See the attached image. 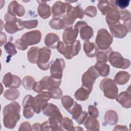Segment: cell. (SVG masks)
<instances>
[{"instance_id": "6da1fadb", "label": "cell", "mask_w": 131, "mask_h": 131, "mask_svg": "<svg viewBox=\"0 0 131 131\" xmlns=\"http://www.w3.org/2000/svg\"><path fill=\"white\" fill-rule=\"evenodd\" d=\"M20 106L16 101H13L6 105L3 109V122L8 128H13L20 118L19 114Z\"/></svg>"}, {"instance_id": "7a4b0ae2", "label": "cell", "mask_w": 131, "mask_h": 131, "mask_svg": "<svg viewBox=\"0 0 131 131\" xmlns=\"http://www.w3.org/2000/svg\"><path fill=\"white\" fill-rule=\"evenodd\" d=\"M57 51L68 59H71L77 55L81 49V44L76 40L72 44H66L63 41H59L57 46Z\"/></svg>"}, {"instance_id": "3957f363", "label": "cell", "mask_w": 131, "mask_h": 131, "mask_svg": "<svg viewBox=\"0 0 131 131\" xmlns=\"http://www.w3.org/2000/svg\"><path fill=\"white\" fill-rule=\"evenodd\" d=\"M61 82V79H55L51 76H45L41 80L35 82L32 89L36 93H40L45 90L49 91L53 88L58 87Z\"/></svg>"}, {"instance_id": "277c9868", "label": "cell", "mask_w": 131, "mask_h": 131, "mask_svg": "<svg viewBox=\"0 0 131 131\" xmlns=\"http://www.w3.org/2000/svg\"><path fill=\"white\" fill-rule=\"evenodd\" d=\"M100 89L103 91L105 97L114 99L116 98L118 93V89L115 81L108 78L103 79L99 84Z\"/></svg>"}, {"instance_id": "5b68a950", "label": "cell", "mask_w": 131, "mask_h": 131, "mask_svg": "<svg viewBox=\"0 0 131 131\" xmlns=\"http://www.w3.org/2000/svg\"><path fill=\"white\" fill-rule=\"evenodd\" d=\"M5 30L9 34H14L15 32L23 30V21L15 16L7 13L5 15Z\"/></svg>"}, {"instance_id": "8992f818", "label": "cell", "mask_w": 131, "mask_h": 131, "mask_svg": "<svg viewBox=\"0 0 131 131\" xmlns=\"http://www.w3.org/2000/svg\"><path fill=\"white\" fill-rule=\"evenodd\" d=\"M113 37L105 29H100L95 39V42L98 49L104 51L108 49L113 42Z\"/></svg>"}, {"instance_id": "52a82bcc", "label": "cell", "mask_w": 131, "mask_h": 131, "mask_svg": "<svg viewBox=\"0 0 131 131\" xmlns=\"http://www.w3.org/2000/svg\"><path fill=\"white\" fill-rule=\"evenodd\" d=\"M84 16V10L79 6L73 7L72 10L66 13L62 17L65 28L72 27L76 18L82 19ZM64 28V29H65Z\"/></svg>"}, {"instance_id": "ba28073f", "label": "cell", "mask_w": 131, "mask_h": 131, "mask_svg": "<svg viewBox=\"0 0 131 131\" xmlns=\"http://www.w3.org/2000/svg\"><path fill=\"white\" fill-rule=\"evenodd\" d=\"M99 75L96 70L94 66L90 67L82 76V86L88 89L90 92H92L93 86L96 79Z\"/></svg>"}, {"instance_id": "9c48e42d", "label": "cell", "mask_w": 131, "mask_h": 131, "mask_svg": "<svg viewBox=\"0 0 131 131\" xmlns=\"http://www.w3.org/2000/svg\"><path fill=\"white\" fill-rule=\"evenodd\" d=\"M52 98L49 91L41 92L34 97L33 102V108L35 112L39 114L47 104L48 101Z\"/></svg>"}, {"instance_id": "30bf717a", "label": "cell", "mask_w": 131, "mask_h": 131, "mask_svg": "<svg viewBox=\"0 0 131 131\" xmlns=\"http://www.w3.org/2000/svg\"><path fill=\"white\" fill-rule=\"evenodd\" d=\"M108 60L111 65L116 68L125 69L129 67L130 60L124 58L117 52H112L108 56Z\"/></svg>"}, {"instance_id": "8fae6325", "label": "cell", "mask_w": 131, "mask_h": 131, "mask_svg": "<svg viewBox=\"0 0 131 131\" xmlns=\"http://www.w3.org/2000/svg\"><path fill=\"white\" fill-rule=\"evenodd\" d=\"M41 38V33L35 30L27 32L24 34L20 38L21 43L27 49L28 46L34 45L39 42Z\"/></svg>"}, {"instance_id": "7c38bea8", "label": "cell", "mask_w": 131, "mask_h": 131, "mask_svg": "<svg viewBox=\"0 0 131 131\" xmlns=\"http://www.w3.org/2000/svg\"><path fill=\"white\" fill-rule=\"evenodd\" d=\"M73 8L70 4L61 1L56 2L52 6V12L53 18H59L65 14L70 12Z\"/></svg>"}, {"instance_id": "4fadbf2b", "label": "cell", "mask_w": 131, "mask_h": 131, "mask_svg": "<svg viewBox=\"0 0 131 131\" xmlns=\"http://www.w3.org/2000/svg\"><path fill=\"white\" fill-rule=\"evenodd\" d=\"M51 53V50L46 47H43L39 49L38 59L36 63L41 70L45 71L49 69L50 66L49 60Z\"/></svg>"}, {"instance_id": "5bb4252c", "label": "cell", "mask_w": 131, "mask_h": 131, "mask_svg": "<svg viewBox=\"0 0 131 131\" xmlns=\"http://www.w3.org/2000/svg\"><path fill=\"white\" fill-rule=\"evenodd\" d=\"M65 67L64 60L62 58H57L52 63L50 68L51 76L55 79H61L62 72Z\"/></svg>"}, {"instance_id": "9a60e30c", "label": "cell", "mask_w": 131, "mask_h": 131, "mask_svg": "<svg viewBox=\"0 0 131 131\" xmlns=\"http://www.w3.org/2000/svg\"><path fill=\"white\" fill-rule=\"evenodd\" d=\"M69 113L72 115V118L75 119L79 124L83 123L88 117L87 112L83 111L81 105L75 101Z\"/></svg>"}, {"instance_id": "2e32d148", "label": "cell", "mask_w": 131, "mask_h": 131, "mask_svg": "<svg viewBox=\"0 0 131 131\" xmlns=\"http://www.w3.org/2000/svg\"><path fill=\"white\" fill-rule=\"evenodd\" d=\"M74 28L80 32V37L84 40H89L93 36V30L92 28L87 23L83 21H78L74 26Z\"/></svg>"}, {"instance_id": "e0dca14e", "label": "cell", "mask_w": 131, "mask_h": 131, "mask_svg": "<svg viewBox=\"0 0 131 131\" xmlns=\"http://www.w3.org/2000/svg\"><path fill=\"white\" fill-rule=\"evenodd\" d=\"M3 83L6 88L17 89L21 84V79L18 76L12 75L11 73L8 72L4 76Z\"/></svg>"}, {"instance_id": "ac0fdd59", "label": "cell", "mask_w": 131, "mask_h": 131, "mask_svg": "<svg viewBox=\"0 0 131 131\" xmlns=\"http://www.w3.org/2000/svg\"><path fill=\"white\" fill-rule=\"evenodd\" d=\"M105 19L108 27L119 24L120 14L118 9L111 6L105 14Z\"/></svg>"}, {"instance_id": "d6986e66", "label": "cell", "mask_w": 131, "mask_h": 131, "mask_svg": "<svg viewBox=\"0 0 131 131\" xmlns=\"http://www.w3.org/2000/svg\"><path fill=\"white\" fill-rule=\"evenodd\" d=\"M62 119V116L60 111H58L49 116L48 122L51 130H62L61 128Z\"/></svg>"}, {"instance_id": "ffe728a7", "label": "cell", "mask_w": 131, "mask_h": 131, "mask_svg": "<svg viewBox=\"0 0 131 131\" xmlns=\"http://www.w3.org/2000/svg\"><path fill=\"white\" fill-rule=\"evenodd\" d=\"M78 32L77 29L72 27L65 28L62 34L63 42L66 44H72L76 40Z\"/></svg>"}, {"instance_id": "44dd1931", "label": "cell", "mask_w": 131, "mask_h": 131, "mask_svg": "<svg viewBox=\"0 0 131 131\" xmlns=\"http://www.w3.org/2000/svg\"><path fill=\"white\" fill-rule=\"evenodd\" d=\"M109 28L112 35L116 38H124L129 32L126 26L120 23L109 26Z\"/></svg>"}, {"instance_id": "7402d4cb", "label": "cell", "mask_w": 131, "mask_h": 131, "mask_svg": "<svg viewBox=\"0 0 131 131\" xmlns=\"http://www.w3.org/2000/svg\"><path fill=\"white\" fill-rule=\"evenodd\" d=\"M8 13L14 16L21 17L25 13V9L15 1H12L8 7Z\"/></svg>"}, {"instance_id": "603a6c76", "label": "cell", "mask_w": 131, "mask_h": 131, "mask_svg": "<svg viewBox=\"0 0 131 131\" xmlns=\"http://www.w3.org/2000/svg\"><path fill=\"white\" fill-rule=\"evenodd\" d=\"M129 89L130 86L126 91L120 93L116 98V101L126 108H129L131 107V95Z\"/></svg>"}, {"instance_id": "cb8c5ba5", "label": "cell", "mask_w": 131, "mask_h": 131, "mask_svg": "<svg viewBox=\"0 0 131 131\" xmlns=\"http://www.w3.org/2000/svg\"><path fill=\"white\" fill-rule=\"evenodd\" d=\"M38 2H40L37 8V12L39 15L43 19L48 18L50 16L51 14L50 6L46 3V2L38 1Z\"/></svg>"}, {"instance_id": "d4e9b609", "label": "cell", "mask_w": 131, "mask_h": 131, "mask_svg": "<svg viewBox=\"0 0 131 131\" xmlns=\"http://www.w3.org/2000/svg\"><path fill=\"white\" fill-rule=\"evenodd\" d=\"M98 48L97 46L89 40H85L83 43V50L85 55L90 57L93 58L96 56L98 52Z\"/></svg>"}, {"instance_id": "484cf974", "label": "cell", "mask_w": 131, "mask_h": 131, "mask_svg": "<svg viewBox=\"0 0 131 131\" xmlns=\"http://www.w3.org/2000/svg\"><path fill=\"white\" fill-rule=\"evenodd\" d=\"M59 41L58 35L53 33L47 34L45 38V43L46 46L52 49L56 48Z\"/></svg>"}, {"instance_id": "4316f807", "label": "cell", "mask_w": 131, "mask_h": 131, "mask_svg": "<svg viewBox=\"0 0 131 131\" xmlns=\"http://www.w3.org/2000/svg\"><path fill=\"white\" fill-rule=\"evenodd\" d=\"M83 123L84 127L88 130H99L100 129L99 123L96 117L90 116L85 119Z\"/></svg>"}, {"instance_id": "83f0119b", "label": "cell", "mask_w": 131, "mask_h": 131, "mask_svg": "<svg viewBox=\"0 0 131 131\" xmlns=\"http://www.w3.org/2000/svg\"><path fill=\"white\" fill-rule=\"evenodd\" d=\"M130 78L129 74L123 71L118 72L114 77L115 82L119 85H124L127 83Z\"/></svg>"}, {"instance_id": "f1b7e54d", "label": "cell", "mask_w": 131, "mask_h": 131, "mask_svg": "<svg viewBox=\"0 0 131 131\" xmlns=\"http://www.w3.org/2000/svg\"><path fill=\"white\" fill-rule=\"evenodd\" d=\"M94 67L99 75L102 77H106L109 75L110 66L105 62L97 61Z\"/></svg>"}, {"instance_id": "f546056e", "label": "cell", "mask_w": 131, "mask_h": 131, "mask_svg": "<svg viewBox=\"0 0 131 131\" xmlns=\"http://www.w3.org/2000/svg\"><path fill=\"white\" fill-rule=\"evenodd\" d=\"M118 120L117 113L113 110H108L106 112L104 116V122L108 125H115Z\"/></svg>"}, {"instance_id": "4dcf8cb0", "label": "cell", "mask_w": 131, "mask_h": 131, "mask_svg": "<svg viewBox=\"0 0 131 131\" xmlns=\"http://www.w3.org/2000/svg\"><path fill=\"white\" fill-rule=\"evenodd\" d=\"M90 93L91 92L88 89L81 86L75 92L74 97L77 100L85 101L88 99Z\"/></svg>"}, {"instance_id": "1f68e13d", "label": "cell", "mask_w": 131, "mask_h": 131, "mask_svg": "<svg viewBox=\"0 0 131 131\" xmlns=\"http://www.w3.org/2000/svg\"><path fill=\"white\" fill-rule=\"evenodd\" d=\"M39 49L37 47H31L28 51L27 57L29 61L32 63H36L38 59Z\"/></svg>"}, {"instance_id": "d6a6232c", "label": "cell", "mask_w": 131, "mask_h": 131, "mask_svg": "<svg viewBox=\"0 0 131 131\" xmlns=\"http://www.w3.org/2000/svg\"><path fill=\"white\" fill-rule=\"evenodd\" d=\"M112 52V49L110 47L108 49L104 51H100L97 52L96 54V60L97 61L106 62L108 59L110 54Z\"/></svg>"}, {"instance_id": "836d02e7", "label": "cell", "mask_w": 131, "mask_h": 131, "mask_svg": "<svg viewBox=\"0 0 131 131\" xmlns=\"http://www.w3.org/2000/svg\"><path fill=\"white\" fill-rule=\"evenodd\" d=\"M42 111L45 115L49 117L55 113L60 111V110L55 105L52 103H47V104L43 108Z\"/></svg>"}, {"instance_id": "e575fe53", "label": "cell", "mask_w": 131, "mask_h": 131, "mask_svg": "<svg viewBox=\"0 0 131 131\" xmlns=\"http://www.w3.org/2000/svg\"><path fill=\"white\" fill-rule=\"evenodd\" d=\"M20 95V93L16 89H10L7 90L4 93L5 98L9 100H14L16 99Z\"/></svg>"}, {"instance_id": "d590c367", "label": "cell", "mask_w": 131, "mask_h": 131, "mask_svg": "<svg viewBox=\"0 0 131 131\" xmlns=\"http://www.w3.org/2000/svg\"><path fill=\"white\" fill-rule=\"evenodd\" d=\"M61 103L63 107L69 112L74 104V99L70 96L66 95L61 98Z\"/></svg>"}, {"instance_id": "8d00e7d4", "label": "cell", "mask_w": 131, "mask_h": 131, "mask_svg": "<svg viewBox=\"0 0 131 131\" xmlns=\"http://www.w3.org/2000/svg\"><path fill=\"white\" fill-rule=\"evenodd\" d=\"M130 3V1L127 0H117V1H110V5L114 8L120 9H124L125 8L128 6Z\"/></svg>"}, {"instance_id": "74e56055", "label": "cell", "mask_w": 131, "mask_h": 131, "mask_svg": "<svg viewBox=\"0 0 131 131\" xmlns=\"http://www.w3.org/2000/svg\"><path fill=\"white\" fill-rule=\"evenodd\" d=\"M49 25L52 29L55 30H60L65 28L63 20L60 18L52 19L49 22Z\"/></svg>"}, {"instance_id": "f35d334b", "label": "cell", "mask_w": 131, "mask_h": 131, "mask_svg": "<svg viewBox=\"0 0 131 131\" xmlns=\"http://www.w3.org/2000/svg\"><path fill=\"white\" fill-rule=\"evenodd\" d=\"M35 82L34 78L31 76H26L24 77L22 81V84L26 90H31L34 82Z\"/></svg>"}, {"instance_id": "ab89813d", "label": "cell", "mask_w": 131, "mask_h": 131, "mask_svg": "<svg viewBox=\"0 0 131 131\" xmlns=\"http://www.w3.org/2000/svg\"><path fill=\"white\" fill-rule=\"evenodd\" d=\"M97 7L101 14L103 15H105L107 11L111 7V5L110 4V2L108 1H100L98 2Z\"/></svg>"}, {"instance_id": "60d3db41", "label": "cell", "mask_w": 131, "mask_h": 131, "mask_svg": "<svg viewBox=\"0 0 131 131\" xmlns=\"http://www.w3.org/2000/svg\"><path fill=\"white\" fill-rule=\"evenodd\" d=\"M34 97H33L30 95H26L23 101V106L24 109L27 108H33V102Z\"/></svg>"}, {"instance_id": "b9f144b4", "label": "cell", "mask_w": 131, "mask_h": 131, "mask_svg": "<svg viewBox=\"0 0 131 131\" xmlns=\"http://www.w3.org/2000/svg\"><path fill=\"white\" fill-rule=\"evenodd\" d=\"M48 91L50 92V93L51 95L52 98L53 99H59L61 98V97L62 96V94H63L62 91L59 88V86L53 88Z\"/></svg>"}, {"instance_id": "7bdbcfd3", "label": "cell", "mask_w": 131, "mask_h": 131, "mask_svg": "<svg viewBox=\"0 0 131 131\" xmlns=\"http://www.w3.org/2000/svg\"><path fill=\"white\" fill-rule=\"evenodd\" d=\"M5 50L7 54L10 56H13L17 53V51L15 49V45L11 42H8L4 46Z\"/></svg>"}, {"instance_id": "ee69618b", "label": "cell", "mask_w": 131, "mask_h": 131, "mask_svg": "<svg viewBox=\"0 0 131 131\" xmlns=\"http://www.w3.org/2000/svg\"><path fill=\"white\" fill-rule=\"evenodd\" d=\"M62 126L66 130H73L74 126L72 120L68 117L63 118L62 121Z\"/></svg>"}, {"instance_id": "f6af8a7d", "label": "cell", "mask_w": 131, "mask_h": 131, "mask_svg": "<svg viewBox=\"0 0 131 131\" xmlns=\"http://www.w3.org/2000/svg\"><path fill=\"white\" fill-rule=\"evenodd\" d=\"M38 21L36 19L34 20H30L27 21H23L24 27L27 29H31L34 28L37 26Z\"/></svg>"}, {"instance_id": "bcb514c9", "label": "cell", "mask_w": 131, "mask_h": 131, "mask_svg": "<svg viewBox=\"0 0 131 131\" xmlns=\"http://www.w3.org/2000/svg\"><path fill=\"white\" fill-rule=\"evenodd\" d=\"M84 11V14L91 17H95L96 15L97 12L96 8L93 6H90L88 7Z\"/></svg>"}, {"instance_id": "7dc6e473", "label": "cell", "mask_w": 131, "mask_h": 131, "mask_svg": "<svg viewBox=\"0 0 131 131\" xmlns=\"http://www.w3.org/2000/svg\"><path fill=\"white\" fill-rule=\"evenodd\" d=\"M120 14V20L122 21H125L130 18V13L127 10H123L119 11Z\"/></svg>"}, {"instance_id": "c3c4849f", "label": "cell", "mask_w": 131, "mask_h": 131, "mask_svg": "<svg viewBox=\"0 0 131 131\" xmlns=\"http://www.w3.org/2000/svg\"><path fill=\"white\" fill-rule=\"evenodd\" d=\"M89 113L90 116L97 118L99 116V111L97 108L94 105H89L88 107Z\"/></svg>"}, {"instance_id": "681fc988", "label": "cell", "mask_w": 131, "mask_h": 131, "mask_svg": "<svg viewBox=\"0 0 131 131\" xmlns=\"http://www.w3.org/2000/svg\"><path fill=\"white\" fill-rule=\"evenodd\" d=\"M18 130H32V127L29 122H23L20 125Z\"/></svg>"}, {"instance_id": "f907efd6", "label": "cell", "mask_w": 131, "mask_h": 131, "mask_svg": "<svg viewBox=\"0 0 131 131\" xmlns=\"http://www.w3.org/2000/svg\"><path fill=\"white\" fill-rule=\"evenodd\" d=\"M41 130H51L50 126L48 121H46L41 124Z\"/></svg>"}, {"instance_id": "816d5d0a", "label": "cell", "mask_w": 131, "mask_h": 131, "mask_svg": "<svg viewBox=\"0 0 131 131\" xmlns=\"http://www.w3.org/2000/svg\"><path fill=\"white\" fill-rule=\"evenodd\" d=\"M7 41V36L5 33L1 32V46H3Z\"/></svg>"}, {"instance_id": "f5cc1de1", "label": "cell", "mask_w": 131, "mask_h": 131, "mask_svg": "<svg viewBox=\"0 0 131 131\" xmlns=\"http://www.w3.org/2000/svg\"><path fill=\"white\" fill-rule=\"evenodd\" d=\"M32 130H41V124L38 123H35L32 125Z\"/></svg>"}, {"instance_id": "db71d44e", "label": "cell", "mask_w": 131, "mask_h": 131, "mask_svg": "<svg viewBox=\"0 0 131 131\" xmlns=\"http://www.w3.org/2000/svg\"><path fill=\"white\" fill-rule=\"evenodd\" d=\"M114 130H127L128 129L126 126L123 125H117L113 129Z\"/></svg>"}]
</instances>
